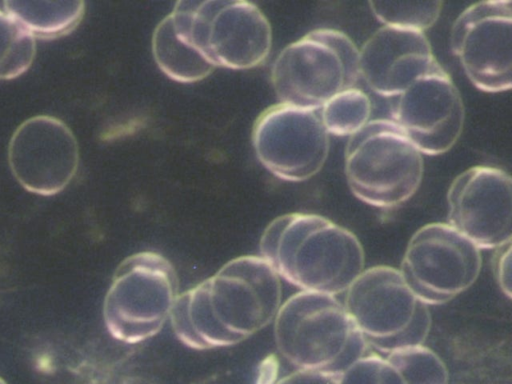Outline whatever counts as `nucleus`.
Wrapping results in <instances>:
<instances>
[{
  "mask_svg": "<svg viewBox=\"0 0 512 384\" xmlns=\"http://www.w3.org/2000/svg\"><path fill=\"white\" fill-rule=\"evenodd\" d=\"M278 274L264 259L242 257L175 299L172 324L194 348L230 345L261 329L277 314Z\"/></svg>",
  "mask_w": 512,
  "mask_h": 384,
  "instance_id": "f257e3e1",
  "label": "nucleus"
},
{
  "mask_svg": "<svg viewBox=\"0 0 512 384\" xmlns=\"http://www.w3.org/2000/svg\"><path fill=\"white\" fill-rule=\"evenodd\" d=\"M261 251L278 275L302 291L335 296L364 270L358 238L315 214L290 213L275 219L264 232Z\"/></svg>",
  "mask_w": 512,
  "mask_h": 384,
  "instance_id": "f03ea898",
  "label": "nucleus"
},
{
  "mask_svg": "<svg viewBox=\"0 0 512 384\" xmlns=\"http://www.w3.org/2000/svg\"><path fill=\"white\" fill-rule=\"evenodd\" d=\"M275 340L282 355L299 369L337 377L365 355L367 342L334 295L301 291L278 310Z\"/></svg>",
  "mask_w": 512,
  "mask_h": 384,
  "instance_id": "7ed1b4c3",
  "label": "nucleus"
},
{
  "mask_svg": "<svg viewBox=\"0 0 512 384\" xmlns=\"http://www.w3.org/2000/svg\"><path fill=\"white\" fill-rule=\"evenodd\" d=\"M345 175L359 200L373 207L394 208L418 190L423 159L396 123L371 120L349 137Z\"/></svg>",
  "mask_w": 512,
  "mask_h": 384,
  "instance_id": "20e7f679",
  "label": "nucleus"
},
{
  "mask_svg": "<svg viewBox=\"0 0 512 384\" xmlns=\"http://www.w3.org/2000/svg\"><path fill=\"white\" fill-rule=\"evenodd\" d=\"M168 18L182 40L213 67L251 68L270 52L269 22L252 3L180 1Z\"/></svg>",
  "mask_w": 512,
  "mask_h": 384,
  "instance_id": "39448f33",
  "label": "nucleus"
},
{
  "mask_svg": "<svg viewBox=\"0 0 512 384\" xmlns=\"http://www.w3.org/2000/svg\"><path fill=\"white\" fill-rule=\"evenodd\" d=\"M359 77L357 46L345 33L328 28L313 30L286 46L271 76L281 103L314 111L354 88Z\"/></svg>",
  "mask_w": 512,
  "mask_h": 384,
  "instance_id": "423d86ee",
  "label": "nucleus"
},
{
  "mask_svg": "<svg viewBox=\"0 0 512 384\" xmlns=\"http://www.w3.org/2000/svg\"><path fill=\"white\" fill-rule=\"evenodd\" d=\"M345 309L368 345L383 353L419 346L426 340L431 315L390 266L363 270L346 290Z\"/></svg>",
  "mask_w": 512,
  "mask_h": 384,
  "instance_id": "0eeeda50",
  "label": "nucleus"
},
{
  "mask_svg": "<svg viewBox=\"0 0 512 384\" xmlns=\"http://www.w3.org/2000/svg\"><path fill=\"white\" fill-rule=\"evenodd\" d=\"M480 249L448 223H430L411 237L399 270L426 305L444 304L477 280Z\"/></svg>",
  "mask_w": 512,
  "mask_h": 384,
  "instance_id": "6e6552de",
  "label": "nucleus"
},
{
  "mask_svg": "<svg viewBox=\"0 0 512 384\" xmlns=\"http://www.w3.org/2000/svg\"><path fill=\"white\" fill-rule=\"evenodd\" d=\"M172 267L156 254L131 257L120 268L107 295L105 317L111 333L127 342L150 337L175 302Z\"/></svg>",
  "mask_w": 512,
  "mask_h": 384,
  "instance_id": "1a4fd4ad",
  "label": "nucleus"
},
{
  "mask_svg": "<svg viewBox=\"0 0 512 384\" xmlns=\"http://www.w3.org/2000/svg\"><path fill=\"white\" fill-rule=\"evenodd\" d=\"M511 34L510 0L474 3L455 20L451 50L477 89L497 93L512 87Z\"/></svg>",
  "mask_w": 512,
  "mask_h": 384,
  "instance_id": "9d476101",
  "label": "nucleus"
},
{
  "mask_svg": "<svg viewBox=\"0 0 512 384\" xmlns=\"http://www.w3.org/2000/svg\"><path fill=\"white\" fill-rule=\"evenodd\" d=\"M253 145L271 173L300 182L323 167L329 152V133L316 111L280 103L256 120Z\"/></svg>",
  "mask_w": 512,
  "mask_h": 384,
  "instance_id": "9b49d317",
  "label": "nucleus"
},
{
  "mask_svg": "<svg viewBox=\"0 0 512 384\" xmlns=\"http://www.w3.org/2000/svg\"><path fill=\"white\" fill-rule=\"evenodd\" d=\"M448 224L479 249L511 243L512 180L497 167L474 166L459 174L447 193Z\"/></svg>",
  "mask_w": 512,
  "mask_h": 384,
  "instance_id": "f8f14e48",
  "label": "nucleus"
},
{
  "mask_svg": "<svg viewBox=\"0 0 512 384\" xmlns=\"http://www.w3.org/2000/svg\"><path fill=\"white\" fill-rule=\"evenodd\" d=\"M391 115L421 153L439 155L458 140L465 111L456 85L439 64L395 97Z\"/></svg>",
  "mask_w": 512,
  "mask_h": 384,
  "instance_id": "ddd939ff",
  "label": "nucleus"
},
{
  "mask_svg": "<svg viewBox=\"0 0 512 384\" xmlns=\"http://www.w3.org/2000/svg\"><path fill=\"white\" fill-rule=\"evenodd\" d=\"M439 63L423 32L383 26L359 50V72L375 93L396 97Z\"/></svg>",
  "mask_w": 512,
  "mask_h": 384,
  "instance_id": "4468645a",
  "label": "nucleus"
},
{
  "mask_svg": "<svg viewBox=\"0 0 512 384\" xmlns=\"http://www.w3.org/2000/svg\"><path fill=\"white\" fill-rule=\"evenodd\" d=\"M152 49L160 69L178 82H194L205 78L214 67L186 44L174 30L168 16L156 27Z\"/></svg>",
  "mask_w": 512,
  "mask_h": 384,
  "instance_id": "2eb2a0df",
  "label": "nucleus"
},
{
  "mask_svg": "<svg viewBox=\"0 0 512 384\" xmlns=\"http://www.w3.org/2000/svg\"><path fill=\"white\" fill-rule=\"evenodd\" d=\"M321 110L320 116L328 133L351 136L368 122L371 103L363 91L351 88L333 96Z\"/></svg>",
  "mask_w": 512,
  "mask_h": 384,
  "instance_id": "dca6fc26",
  "label": "nucleus"
},
{
  "mask_svg": "<svg viewBox=\"0 0 512 384\" xmlns=\"http://www.w3.org/2000/svg\"><path fill=\"white\" fill-rule=\"evenodd\" d=\"M386 359L399 372L404 384H448L444 362L423 345L394 351Z\"/></svg>",
  "mask_w": 512,
  "mask_h": 384,
  "instance_id": "f3484780",
  "label": "nucleus"
},
{
  "mask_svg": "<svg viewBox=\"0 0 512 384\" xmlns=\"http://www.w3.org/2000/svg\"><path fill=\"white\" fill-rule=\"evenodd\" d=\"M375 17L385 26L423 32L438 20L442 1H371Z\"/></svg>",
  "mask_w": 512,
  "mask_h": 384,
  "instance_id": "a211bd4d",
  "label": "nucleus"
},
{
  "mask_svg": "<svg viewBox=\"0 0 512 384\" xmlns=\"http://www.w3.org/2000/svg\"><path fill=\"white\" fill-rule=\"evenodd\" d=\"M339 384H404L399 372L376 354L364 355L339 377Z\"/></svg>",
  "mask_w": 512,
  "mask_h": 384,
  "instance_id": "6ab92c4d",
  "label": "nucleus"
},
{
  "mask_svg": "<svg viewBox=\"0 0 512 384\" xmlns=\"http://www.w3.org/2000/svg\"><path fill=\"white\" fill-rule=\"evenodd\" d=\"M494 271L503 293L511 298V243L497 248Z\"/></svg>",
  "mask_w": 512,
  "mask_h": 384,
  "instance_id": "aec40b11",
  "label": "nucleus"
},
{
  "mask_svg": "<svg viewBox=\"0 0 512 384\" xmlns=\"http://www.w3.org/2000/svg\"><path fill=\"white\" fill-rule=\"evenodd\" d=\"M277 384H339V377L322 371L299 369Z\"/></svg>",
  "mask_w": 512,
  "mask_h": 384,
  "instance_id": "412c9836",
  "label": "nucleus"
},
{
  "mask_svg": "<svg viewBox=\"0 0 512 384\" xmlns=\"http://www.w3.org/2000/svg\"><path fill=\"white\" fill-rule=\"evenodd\" d=\"M278 374V361L274 355L266 357L259 369L257 384H275Z\"/></svg>",
  "mask_w": 512,
  "mask_h": 384,
  "instance_id": "4be33fe9",
  "label": "nucleus"
},
{
  "mask_svg": "<svg viewBox=\"0 0 512 384\" xmlns=\"http://www.w3.org/2000/svg\"><path fill=\"white\" fill-rule=\"evenodd\" d=\"M0 384H5V383L0 379Z\"/></svg>",
  "mask_w": 512,
  "mask_h": 384,
  "instance_id": "5701e85b",
  "label": "nucleus"
}]
</instances>
